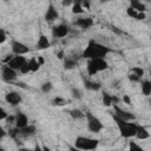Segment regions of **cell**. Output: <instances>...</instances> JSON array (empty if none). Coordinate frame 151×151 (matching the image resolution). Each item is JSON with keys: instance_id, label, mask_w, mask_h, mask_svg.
I'll return each mask as SVG.
<instances>
[{"instance_id": "45", "label": "cell", "mask_w": 151, "mask_h": 151, "mask_svg": "<svg viewBox=\"0 0 151 151\" xmlns=\"http://www.w3.org/2000/svg\"><path fill=\"white\" fill-rule=\"evenodd\" d=\"M38 63L40 64V66H42V65L45 64V59H44L42 57H38Z\"/></svg>"}, {"instance_id": "34", "label": "cell", "mask_w": 151, "mask_h": 151, "mask_svg": "<svg viewBox=\"0 0 151 151\" xmlns=\"http://www.w3.org/2000/svg\"><path fill=\"white\" fill-rule=\"evenodd\" d=\"M28 72H31V67H29V64H28V61H26V63L22 65V67L20 68V73H22V74H26V73H28Z\"/></svg>"}, {"instance_id": "40", "label": "cell", "mask_w": 151, "mask_h": 151, "mask_svg": "<svg viewBox=\"0 0 151 151\" xmlns=\"http://www.w3.org/2000/svg\"><path fill=\"white\" fill-rule=\"evenodd\" d=\"M6 122L7 123H15V116H8L6 118Z\"/></svg>"}, {"instance_id": "11", "label": "cell", "mask_w": 151, "mask_h": 151, "mask_svg": "<svg viewBox=\"0 0 151 151\" xmlns=\"http://www.w3.org/2000/svg\"><path fill=\"white\" fill-rule=\"evenodd\" d=\"M58 17H59V13H58V11L55 9V7L53 6V4H48V7H47V11H46V13H45V20L46 21H54L55 19H58Z\"/></svg>"}, {"instance_id": "17", "label": "cell", "mask_w": 151, "mask_h": 151, "mask_svg": "<svg viewBox=\"0 0 151 151\" xmlns=\"http://www.w3.org/2000/svg\"><path fill=\"white\" fill-rule=\"evenodd\" d=\"M130 7H132L133 9H136L138 13H145V11H146L145 5L142 4V2L138 1V0H132V1L130 2Z\"/></svg>"}, {"instance_id": "18", "label": "cell", "mask_w": 151, "mask_h": 151, "mask_svg": "<svg viewBox=\"0 0 151 151\" xmlns=\"http://www.w3.org/2000/svg\"><path fill=\"white\" fill-rule=\"evenodd\" d=\"M84 85H85V88L87 90H91V91H99L101 88V85L97 81H91V80H84Z\"/></svg>"}, {"instance_id": "42", "label": "cell", "mask_w": 151, "mask_h": 151, "mask_svg": "<svg viewBox=\"0 0 151 151\" xmlns=\"http://www.w3.org/2000/svg\"><path fill=\"white\" fill-rule=\"evenodd\" d=\"M110 28H111V31L116 32L117 34H122V33H123V32H122V31H119V29H118V28H117L116 26H110Z\"/></svg>"}, {"instance_id": "50", "label": "cell", "mask_w": 151, "mask_h": 151, "mask_svg": "<svg viewBox=\"0 0 151 151\" xmlns=\"http://www.w3.org/2000/svg\"><path fill=\"white\" fill-rule=\"evenodd\" d=\"M0 132H1V138H4L6 136V132L4 131V129H0Z\"/></svg>"}, {"instance_id": "22", "label": "cell", "mask_w": 151, "mask_h": 151, "mask_svg": "<svg viewBox=\"0 0 151 151\" xmlns=\"http://www.w3.org/2000/svg\"><path fill=\"white\" fill-rule=\"evenodd\" d=\"M86 70H87V73H88L90 76H94L96 73H98V70H97V67H96L93 60H88L87 66H86Z\"/></svg>"}, {"instance_id": "43", "label": "cell", "mask_w": 151, "mask_h": 151, "mask_svg": "<svg viewBox=\"0 0 151 151\" xmlns=\"http://www.w3.org/2000/svg\"><path fill=\"white\" fill-rule=\"evenodd\" d=\"M33 151H42V146L39 143H37L35 146H34V149H33Z\"/></svg>"}, {"instance_id": "37", "label": "cell", "mask_w": 151, "mask_h": 151, "mask_svg": "<svg viewBox=\"0 0 151 151\" xmlns=\"http://www.w3.org/2000/svg\"><path fill=\"white\" fill-rule=\"evenodd\" d=\"M7 117H8V114L6 113V111H5L4 109H0V119H1V120H4V119L6 120Z\"/></svg>"}, {"instance_id": "16", "label": "cell", "mask_w": 151, "mask_h": 151, "mask_svg": "<svg viewBox=\"0 0 151 151\" xmlns=\"http://www.w3.org/2000/svg\"><path fill=\"white\" fill-rule=\"evenodd\" d=\"M136 137H137L138 139L143 140V139H147V138L150 137V133L147 132V130H146L144 126L137 125V133H136Z\"/></svg>"}, {"instance_id": "52", "label": "cell", "mask_w": 151, "mask_h": 151, "mask_svg": "<svg viewBox=\"0 0 151 151\" xmlns=\"http://www.w3.org/2000/svg\"><path fill=\"white\" fill-rule=\"evenodd\" d=\"M0 151H6V150H5V149H2V147H1V149H0Z\"/></svg>"}, {"instance_id": "28", "label": "cell", "mask_w": 151, "mask_h": 151, "mask_svg": "<svg viewBox=\"0 0 151 151\" xmlns=\"http://www.w3.org/2000/svg\"><path fill=\"white\" fill-rule=\"evenodd\" d=\"M65 104H66V100L61 97H55L52 100V105H54V106H61V105H65Z\"/></svg>"}, {"instance_id": "47", "label": "cell", "mask_w": 151, "mask_h": 151, "mask_svg": "<svg viewBox=\"0 0 151 151\" xmlns=\"http://www.w3.org/2000/svg\"><path fill=\"white\" fill-rule=\"evenodd\" d=\"M70 151H83V150H79L76 146H70Z\"/></svg>"}, {"instance_id": "35", "label": "cell", "mask_w": 151, "mask_h": 151, "mask_svg": "<svg viewBox=\"0 0 151 151\" xmlns=\"http://www.w3.org/2000/svg\"><path fill=\"white\" fill-rule=\"evenodd\" d=\"M127 78H129V80L132 81V83H138V81L140 80V78H139L138 76H136L134 73H130V74L127 76Z\"/></svg>"}, {"instance_id": "39", "label": "cell", "mask_w": 151, "mask_h": 151, "mask_svg": "<svg viewBox=\"0 0 151 151\" xmlns=\"http://www.w3.org/2000/svg\"><path fill=\"white\" fill-rule=\"evenodd\" d=\"M136 19L137 20H145L146 19V14L145 13H138V15H137Z\"/></svg>"}, {"instance_id": "13", "label": "cell", "mask_w": 151, "mask_h": 151, "mask_svg": "<svg viewBox=\"0 0 151 151\" xmlns=\"http://www.w3.org/2000/svg\"><path fill=\"white\" fill-rule=\"evenodd\" d=\"M74 25L79 26V27H81L84 29H87L88 27H91L93 25V20L91 18H78L74 21Z\"/></svg>"}, {"instance_id": "3", "label": "cell", "mask_w": 151, "mask_h": 151, "mask_svg": "<svg viewBox=\"0 0 151 151\" xmlns=\"http://www.w3.org/2000/svg\"><path fill=\"white\" fill-rule=\"evenodd\" d=\"M98 144H99L98 139H93V138H88V137H83V136L77 137L76 142H74V146L77 149H79V150H83V151L96 150Z\"/></svg>"}, {"instance_id": "38", "label": "cell", "mask_w": 151, "mask_h": 151, "mask_svg": "<svg viewBox=\"0 0 151 151\" xmlns=\"http://www.w3.org/2000/svg\"><path fill=\"white\" fill-rule=\"evenodd\" d=\"M126 105H131V99H130V97L127 96V94H125V96H123V99H122Z\"/></svg>"}, {"instance_id": "8", "label": "cell", "mask_w": 151, "mask_h": 151, "mask_svg": "<svg viewBox=\"0 0 151 151\" xmlns=\"http://www.w3.org/2000/svg\"><path fill=\"white\" fill-rule=\"evenodd\" d=\"M68 32H70V28L65 24H60L58 26H54L53 31H52L54 38H64V37H66L68 34Z\"/></svg>"}, {"instance_id": "14", "label": "cell", "mask_w": 151, "mask_h": 151, "mask_svg": "<svg viewBox=\"0 0 151 151\" xmlns=\"http://www.w3.org/2000/svg\"><path fill=\"white\" fill-rule=\"evenodd\" d=\"M50 40H48V38L45 35V34H40L39 35V38H38V42H37V48L38 50H46V48H48L50 47Z\"/></svg>"}, {"instance_id": "33", "label": "cell", "mask_w": 151, "mask_h": 151, "mask_svg": "<svg viewBox=\"0 0 151 151\" xmlns=\"http://www.w3.org/2000/svg\"><path fill=\"white\" fill-rule=\"evenodd\" d=\"M126 13H127V15H129L130 18H133V19H136V18H137V15H138V12H137L136 9H133L132 7H127Z\"/></svg>"}, {"instance_id": "15", "label": "cell", "mask_w": 151, "mask_h": 151, "mask_svg": "<svg viewBox=\"0 0 151 151\" xmlns=\"http://www.w3.org/2000/svg\"><path fill=\"white\" fill-rule=\"evenodd\" d=\"M93 63H94V65H96L98 72L104 71V70H107V67H109V64H107V61H106L104 58H97V59H93Z\"/></svg>"}, {"instance_id": "7", "label": "cell", "mask_w": 151, "mask_h": 151, "mask_svg": "<svg viewBox=\"0 0 151 151\" xmlns=\"http://www.w3.org/2000/svg\"><path fill=\"white\" fill-rule=\"evenodd\" d=\"M113 109H114V114H116V116H118L119 118H122V119L126 120V122H132V120H134V119H136V116H134L133 113L127 112V111H125V110L120 109L117 104H113Z\"/></svg>"}, {"instance_id": "30", "label": "cell", "mask_w": 151, "mask_h": 151, "mask_svg": "<svg viewBox=\"0 0 151 151\" xmlns=\"http://www.w3.org/2000/svg\"><path fill=\"white\" fill-rule=\"evenodd\" d=\"M71 93H72V97L74 98V99H81L83 98V94H81V92H80V90H78V88H72L71 90Z\"/></svg>"}, {"instance_id": "1", "label": "cell", "mask_w": 151, "mask_h": 151, "mask_svg": "<svg viewBox=\"0 0 151 151\" xmlns=\"http://www.w3.org/2000/svg\"><path fill=\"white\" fill-rule=\"evenodd\" d=\"M110 52H111V48H109L107 46L101 45L94 40H90L87 47L84 50L81 55L84 58H87L88 60H93L97 58H104Z\"/></svg>"}, {"instance_id": "29", "label": "cell", "mask_w": 151, "mask_h": 151, "mask_svg": "<svg viewBox=\"0 0 151 151\" xmlns=\"http://www.w3.org/2000/svg\"><path fill=\"white\" fill-rule=\"evenodd\" d=\"M52 87H53L52 83H51V81H46V83H44V84L41 85V91H42L44 93H48V92L52 90Z\"/></svg>"}, {"instance_id": "6", "label": "cell", "mask_w": 151, "mask_h": 151, "mask_svg": "<svg viewBox=\"0 0 151 151\" xmlns=\"http://www.w3.org/2000/svg\"><path fill=\"white\" fill-rule=\"evenodd\" d=\"M1 77L5 81L11 83V81L17 79V71L11 68L8 65H4L2 68H1Z\"/></svg>"}, {"instance_id": "10", "label": "cell", "mask_w": 151, "mask_h": 151, "mask_svg": "<svg viewBox=\"0 0 151 151\" xmlns=\"http://www.w3.org/2000/svg\"><path fill=\"white\" fill-rule=\"evenodd\" d=\"M5 100H6L9 105L15 106V105H18V104H20V103H21L22 98H21V96H20L18 92L12 91V92H8V93L5 96Z\"/></svg>"}, {"instance_id": "9", "label": "cell", "mask_w": 151, "mask_h": 151, "mask_svg": "<svg viewBox=\"0 0 151 151\" xmlns=\"http://www.w3.org/2000/svg\"><path fill=\"white\" fill-rule=\"evenodd\" d=\"M27 60L25 59V57H22V55H15V57H13V59L7 64L11 68H13V70H15V71H20V68L22 67V65L26 63Z\"/></svg>"}, {"instance_id": "2", "label": "cell", "mask_w": 151, "mask_h": 151, "mask_svg": "<svg viewBox=\"0 0 151 151\" xmlns=\"http://www.w3.org/2000/svg\"><path fill=\"white\" fill-rule=\"evenodd\" d=\"M112 117L118 126V130L120 132V136L124 138H131L134 137L137 133V124L131 123V122H126L122 118H119L118 116H116L114 113H112Z\"/></svg>"}, {"instance_id": "48", "label": "cell", "mask_w": 151, "mask_h": 151, "mask_svg": "<svg viewBox=\"0 0 151 151\" xmlns=\"http://www.w3.org/2000/svg\"><path fill=\"white\" fill-rule=\"evenodd\" d=\"M72 4V1H63V6H70Z\"/></svg>"}, {"instance_id": "20", "label": "cell", "mask_w": 151, "mask_h": 151, "mask_svg": "<svg viewBox=\"0 0 151 151\" xmlns=\"http://www.w3.org/2000/svg\"><path fill=\"white\" fill-rule=\"evenodd\" d=\"M142 92L144 96H151V81L149 80L142 81Z\"/></svg>"}, {"instance_id": "46", "label": "cell", "mask_w": 151, "mask_h": 151, "mask_svg": "<svg viewBox=\"0 0 151 151\" xmlns=\"http://www.w3.org/2000/svg\"><path fill=\"white\" fill-rule=\"evenodd\" d=\"M57 57H58L59 59H63V58H64V51H59V52L57 53Z\"/></svg>"}, {"instance_id": "36", "label": "cell", "mask_w": 151, "mask_h": 151, "mask_svg": "<svg viewBox=\"0 0 151 151\" xmlns=\"http://www.w3.org/2000/svg\"><path fill=\"white\" fill-rule=\"evenodd\" d=\"M6 32H5V29L4 28H1L0 29V42L2 44V42H5V40H6Z\"/></svg>"}, {"instance_id": "49", "label": "cell", "mask_w": 151, "mask_h": 151, "mask_svg": "<svg viewBox=\"0 0 151 151\" xmlns=\"http://www.w3.org/2000/svg\"><path fill=\"white\" fill-rule=\"evenodd\" d=\"M18 151H33V150H31V149H27V147H20Z\"/></svg>"}, {"instance_id": "5", "label": "cell", "mask_w": 151, "mask_h": 151, "mask_svg": "<svg viewBox=\"0 0 151 151\" xmlns=\"http://www.w3.org/2000/svg\"><path fill=\"white\" fill-rule=\"evenodd\" d=\"M11 48H12V52H13L15 55H24V54H26V53L29 52V48H28L25 44L18 41V40H13V41H12Z\"/></svg>"}, {"instance_id": "31", "label": "cell", "mask_w": 151, "mask_h": 151, "mask_svg": "<svg viewBox=\"0 0 151 151\" xmlns=\"http://www.w3.org/2000/svg\"><path fill=\"white\" fill-rule=\"evenodd\" d=\"M8 134H9V137H12L13 139H15L19 134H20V129H18V127H14V129H9V131H8Z\"/></svg>"}, {"instance_id": "24", "label": "cell", "mask_w": 151, "mask_h": 151, "mask_svg": "<svg viewBox=\"0 0 151 151\" xmlns=\"http://www.w3.org/2000/svg\"><path fill=\"white\" fill-rule=\"evenodd\" d=\"M28 64H29V67H31V72H37L40 68V64L38 63V59H35V58H31Z\"/></svg>"}, {"instance_id": "41", "label": "cell", "mask_w": 151, "mask_h": 151, "mask_svg": "<svg viewBox=\"0 0 151 151\" xmlns=\"http://www.w3.org/2000/svg\"><path fill=\"white\" fill-rule=\"evenodd\" d=\"M81 5H83V7H84V8H86V9H90V2H88L87 0H84V1L81 2Z\"/></svg>"}, {"instance_id": "21", "label": "cell", "mask_w": 151, "mask_h": 151, "mask_svg": "<svg viewBox=\"0 0 151 151\" xmlns=\"http://www.w3.org/2000/svg\"><path fill=\"white\" fill-rule=\"evenodd\" d=\"M72 13L73 14H81L84 13V7L81 5V1H76L72 6Z\"/></svg>"}, {"instance_id": "12", "label": "cell", "mask_w": 151, "mask_h": 151, "mask_svg": "<svg viewBox=\"0 0 151 151\" xmlns=\"http://www.w3.org/2000/svg\"><path fill=\"white\" fill-rule=\"evenodd\" d=\"M28 125V118L25 113L22 112H18V114L15 116V127L18 129H24Z\"/></svg>"}, {"instance_id": "32", "label": "cell", "mask_w": 151, "mask_h": 151, "mask_svg": "<svg viewBox=\"0 0 151 151\" xmlns=\"http://www.w3.org/2000/svg\"><path fill=\"white\" fill-rule=\"evenodd\" d=\"M132 73H134L136 76H138L139 78H142L143 76H144V70L142 68V67H138V66H136V67H132Z\"/></svg>"}, {"instance_id": "4", "label": "cell", "mask_w": 151, "mask_h": 151, "mask_svg": "<svg viewBox=\"0 0 151 151\" xmlns=\"http://www.w3.org/2000/svg\"><path fill=\"white\" fill-rule=\"evenodd\" d=\"M86 119H87V127H88V130H90L91 132L98 133V132H100V131L103 130L104 126H103L101 122H100L96 116H93L90 111L86 112Z\"/></svg>"}, {"instance_id": "25", "label": "cell", "mask_w": 151, "mask_h": 151, "mask_svg": "<svg viewBox=\"0 0 151 151\" xmlns=\"http://www.w3.org/2000/svg\"><path fill=\"white\" fill-rule=\"evenodd\" d=\"M68 113H70V116L73 118V119H81V118H84V113L80 111V110H78V109H73V110H71V111H68Z\"/></svg>"}, {"instance_id": "23", "label": "cell", "mask_w": 151, "mask_h": 151, "mask_svg": "<svg viewBox=\"0 0 151 151\" xmlns=\"http://www.w3.org/2000/svg\"><path fill=\"white\" fill-rule=\"evenodd\" d=\"M76 66H77V63H76L74 59H72V58L65 59V61H64V68H65V70H72V68H74Z\"/></svg>"}, {"instance_id": "51", "label": "cell", "mask_w": 151, "mask_h": 151, "mask_svg": "<svg viewBox=\"0 0 151 151\" xmlns=\"http://www.w3.org/2000/svg\"><path fill=\"white\" fill-rule=\"evenodd\" d=\"M42 151H51V149H50L48 146H46V145H44V146H42Z\"/></svg>"}, {"instance_id": "27", "label": "cell", "mask_w": 151, "mask_h": 151, "mask_svg": "<svg viewBox=\"0 0 151 151\" xmlns=\"http://www.w3.org/2000/svg\"><path fill=\"white\" fill-rule=\"evenodd\" d=\"M129 151H145L142 146H139L137 143L134 142H130L129 143Z\"/></svg>"}, {"instance_id": "26", "label": "cell", "mask_w": 151, "mask_h": 151, "mask_svg": "<svg viewBox=\"0 0 151 151\" xmlns=\"http://www.w3.org/2000/svg\"><path fill=\"white\" fill-rule=\"evenodd\" d=\"M103 104H104V106H106V107H109V106H111L112 105V96H110L107 92H103Z\"/></svg>"}, {"instance_id": "44", "label": "cell", "mask_w": 151, "mask_h": 151, "mask_svg": "<svg viewBox=\"0 0 151 151\" xmlns=\"http://www.w3.org/2000/svg\"><path fill=\"white\" fill-rule=\"evenodd\" d=\"M120 101V99L118 98V97H116V96H112V103L113 104H118Z\"/></svg>"}, {"instance_id": "19", "label": "cell", "mask_w": 151, "mask_h": 151, "mask_svg": "<svg viewBox=\"0 0 151 151\" xmlns=\"http://www.w3.org/2000/svg\"><path fill=\"white\" fill-rule=\"evenodd\" d=\"M34 132H35V126L34 125H27L26 127H24V129L20 130V134H22L25 137L32 136V134H34Z\"/></svg>"}]
</instances>
